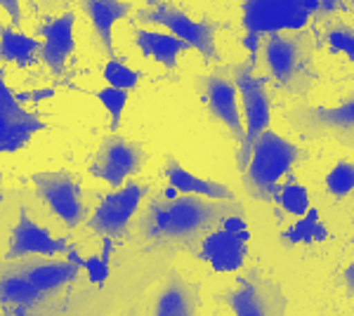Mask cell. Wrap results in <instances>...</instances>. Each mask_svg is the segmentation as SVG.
<instances>
[{"label":"cell","instance_id":"obj_1","mask_svg":"<svg viewBox=\"0 0 354 316\" xmlns=\"http://www.w3.org/2000/svg\"><path fill=\"white\" fill-rule=\"evenodd\" d=\"M175 250L147 248L137 262L123 267L106 286H93L83 290H50L41 302L19 316H113L116 309H125L137 297L145 295L153 281L163 279L170 269Z\"/></svg>","mask_w":354,"mask_h":316},{"label":"cell","instance_id":"obj_2","mask_svg":"<svg viewBox=\"0 0 354 316\" xmlns=\"http://www.w3.org/2000/svg\"><path fill=\"white\" fill-rule=\"evenodd\" d=\"M239 201H210L201 196H156L137 220V239L153 250L196 252L201 241L230 215H241Z\"/></svg>","mask_w":354,"mask_h":316},{"label":"cell","instance_id":"obj_3","mask_svg":"<svg viewBox=\"0 0 354 316\" xmlns=\"http://www.w3.org/2000/svg\"><path fill=\"white\" fill-rule=\"evenodd\" d=\"M314 50L317 43L307 28L267 36L262 43V57L270 71V80L283 93L305 100L319 83Z\"/></svg>","mask_w":354,"mask_h":316},{"label":"cell","instance_id":"obj_4","mask_svg":"<svg viewBox=\"0 0 354 316\" xmlns=\"http://www.w3.org/2000/svg\"><path fill=\"white\" fill-rule=\"evenodd\" d=\"M307 149L293 145L279 132L267 130L258 137L250 151V160L243 170V187L250 198L262 203H274V194L281 187V180L290 175L298 160H305Z\"/></svg>","mask_w":354,"mask_h":316},{"label":"cell","instance_id":"obj_5","mask_svg":"<svg viewBox=\"0 0 354 316\" xmlns=\"http://www.w3.org/2000/svg\"><path fill=\"white\" fill-rule=\"evenodd\" d=\"M232 80L239 90V102H241V111H243V128L245 137L243 142L236 147V168L239 172L245 170L250 160V151L253 145L258 142V137L262 132L270 130V120H272V95H270V78L258 76L255 66L248 62H236L234 66H230Z\"/></svg>","mask_w":354,"mask_h":316},{"label":"cell","instance_id":"obj_6","mask_svg":"<svg viewBox=\"0 0 354 316\" xmlns=\"http://www.w3.org/2000/svg\"><path fill=\"white\" fill-rule=\"evenodd\" d=\"M286 120L302 140H330L354 149V93L335 106L295 104L286 111Z\"/></svg>","mask_w":354,"mask_h":316},{"label":"cell","instance_id":"obj_7","mask_svg":"<svg viewBox=\"0 0 354 316\" xmlns=\"http://www.w3.org/2000/svg\"><path fill=\"white\" fill-rule=\"evenodd\" d=\"M215 300L227 304L234 316H286L288 297L274 279L260 269H245L236 277L234 288H225Z\"/></svg>","mask_w":354,"mask_h":316},{"label":"cell","instance_id":"obj_8","mask_svg":"<svg viewBox=\"0 0 354 316\" xmlns=\"http://www.w3.org/2000/svg\"><path fill=\"white\" fill-rule=\"evenodd\" d=\"M137 19L145 21V24H158L165 26L168 33H173L175 38L185 40L192 50L201 53L205 62H220L222 57L218 53V43H215V36H218L220 24L213 21L210 17H203V19H192L187 12H182L175 5L161 3L156 5H147L137 12Z\"/></svg>","mask_w":354,"mask_h":316},{"label":"cell","instance_id":"obj_9","mask_svg":"<svg viewBox=\"0 0 354 316\" xmlns=\"http://www.w3.org/2000/svg\"><path fill=\"white\" fill-rule=\"evenodd\" d=\"M31 185L38 196L50 208L53 215L64 222L66 229H76L85 222L88 208L83 203V182L76 172L68 170H45L33 172Z\"/></svg>","mask_w":354,"mask_h":316},{"label":"cell","instance_id":"obj_10","mask_svg":"<svg viewBox=\"0 0 354 316\" xmlns=\"http://www.w3.org/2000/svg\"><path fill=\"white\" fill-rule=\"evenodd\" d=\"M196 90L210 116L220 120L232 132L236 147L241 145L245 137V128L241 118V106H239V90L232 80L230 68L218 66L215 71L205 73V76H196Z\"/></svg>","mask_w":354,"mask_h":316},{"label":"cell","instance_id":"obj_11","mask_svg":"<svg viewBox=\"0 0 354 316\" xmlns=\"http://www.w3.org/2000/svg\"><path fill=\"white\" fill-rule=\"evenodd\" d=\"M149 194V187L137 185V182H125L118 189H113L111 194H106L100 201V205L95 208L93 215L88 217V229L100 236L109 239H123L130 229V222L140 210L142 201Z\"/></svg>","mask_w":354,"mask_h":316},{"label":"cell","instance_id":"obj_12","mask_svg":"<svg viewBox=\"0 0 354 316\" xmlns=\"http://www.w3.org/2000/svg\"><path fill=\"white\" fill-rule=\"evenodd\" d=\"M310 15L300 0H245L241 24L245 33H255L265 40L272 33L302 31Z\"/></svg>","mask_w":354,"mask_h":316},{"label":"cell","instance_id":"obj_13","mask_svg":"<svg viewBox=\"0 0 354 316\" xmlns=\"http://www.w3.org/2000/svg\"><path fill=\"white\" fill-rule=\"evenodd\" d=\"M145 149L140 142H133L128 137H121L118 132H111L102 142L100 151L90 163V175L106 182L111 189H118L128 182V177L137 175L145 165Z\"/></svg>","mask_w":354,"mask_h":316},{"label":"cell","instance_id":"obj_14","mask_svg":"<svg viewBox=\"0 0 354 316\" xmlns=\"http://www.w3.org/2000/svg\"><path fill=\"white\" fill-rule=\"evenodd\" d=\"M41 130H45L43 116L24 109L5 80V68H0V156L24 149Z\"/></svg>","mask_w":354,"mask_h":316},{"label":"cell","instance_id":"obj_15","mask_svg":"<svg viewBox=\"0 0 354 316\" xmlns=\"http://www.w3.org/2000/svg\"><path fill=\"white\" fill-rule=\"evenodd\" d=\"M68 248H71V243L66 239L53 236L50 229L33 222L28 210L21 208L19 220H17L12 234H10V245L8 252H5V260H19V257H28V255L57 257V255H66Z\"/></svg>","mask_w":354,"mask_h":316},{"label":"cell","instance_id":"obj_16","mask_svg":"<svg viewBox=\"0 0 354 316\" xmlns=\"http://www.w3.org/2000/svg\"><path fill=\"white\" fill-rule=\"evenodd\" d=\"M76 15L71 10H66L64 15L50 19L48 24L36 28V36L41 38V55L38 59L43 62L55 76H62L66 71V64L71 59V55L76 53Z\"/></svg>","mask_w":354,"mask_h":316},{"label":"cell","instance_id":"obj_17","mask_svg":"<svg viewBox=\"0 0 354 316\" xmlns=\"http://www.w3.org/2000/svg\"><path fill=\"white\" fill-rule=\"evenodd\" d=\"M201 286L185 279L177 269H168L151 302V316H198Z\"/></svg>","mask_w":354,"mask_h":316},{"label":"cell","instance_id":"obj_18","mask_svg":"<svg viewBox=\"0 0 354 316\" xmlns=\"http://www.w3.org/2000/svg\"><path fill=\"white\" fill-rule=\"evenodd\" d=\"M248 241H250V232L230 234L218 227L201 241L196 257L208 262L213 267V272L218 274L239 272L245 262V255H248Z\"/></svg>","mask_w":354,"mask_h":316},{"label":"cell","instance_id":"obj_19","mask_svg":"<svg viewBox=\"0 0 354 316\" xmlns=\"http://www.w3.org/2000/svg\"><path fill=\"white\" fill-rule=\"evenodd\" d=\"M19 277H24L28 284L36 286L38 290H59L64 286H71L78 281L81 269L66 260L57 257H43V255H28L19 260H8Z\"/></svg>","mask_w":354,"mask_h":316},{"label":"cell","instance_id":"obj_20","mask_svg":"<svg viewBox=\"0 0 354 316\" xmlns=\"http://www.w3.org/2000/svg\"><path fill=\"white\" fill-rule=\"evenodd\" d=\"M85 17L93 26V36L100 40L102 50L109 55V59L116 57L113 48V26L125 17L133 15V5L125 0H78Z\"/></svg>","mask_w":354,"mask_h":316},{"label":"cell","instance_id":"obj_21","mask_svg":"<svg viewBox=\"0 0 354 316\" xmlns=\"http://www.w3.org/2000/svg\"><path fill=\"white\" fill-rule=\"evenodd\" d=\"M163 175H165V180H168V187H173L177 194L201 196L210 201H234V192L230 187L194 175V172H189L187 168H182L180 160L175 156H165Z\"/></svg>","mask_w":354,"mask_h":316},{"label":"cell","instance_id":"obj_22","mask_svg":"<svg viewBox=\"0 0 354 316\" xmlns=\"http://www.w3.org/2000/svg\"><path fill=\"white\" fill-rule=\"evenodd\" d=\"M135 45L147 59L158 62L165 68H175L177 57L192 50L185 40L175 38L173 33H158L149 28H135Z\"/></svg>","mask_w":354,"mask_h":316},{"label":"cell","instance_id":"obj_23","mask_svg":"<svg viewBox=\"0 0 354 316\" xmlns=\"http://www.w3.org/2000/svg\"><path fill=\"white\" fill-rule=\"evenodd\" d=\"M41 38L15 31L12 26H0V62H12L19 66H31L41 55Z\"/></svg>","mask_w":354,"mask_h":316},{"label":"cell","instance_id":"obj_24","mask_svg":"<svg viewBox=\"0 0 354 316\" xmlns=\"http://www.w3.org/2000/svg\"><path fill=\"white\" fill-rule=\"evenodd\" d=\"M328 229L326 224L319 222V210L310 208L302 217L295 220L288 229L281 232V243L286 245H300V243H314V241H326Z\"/></svg>","mask_w":354,"mask_h":316},{"label":"cell","instance_id":"obj_25","mask_svg":"<svg viewBox=\"0 0 354 316\" xmlns=\"http://www.w3.org/2000/svg\"><path fill=\"white\" fill-rule=\"evenodd\" d=\"M324 40L330 53H342L354 66V26L342 21L340 17H328L324 24Z\"/></svg>","mask_w":354,"mask_h":316},{"label":"cell","instance_id":"obj_26","mask_svg":"<svg viewBox=\"0 0 354 316\" xmlns=\"http://www.w3.org/2000/svg\"><path fill=\"white\" fill-rule=\"evenodd\" d=\"M274 203L281 210H286L288 215L302 217L310 210V192L302 185H295L293 180H288L286 185H281L274 194Z\"/></svg>","mask_w":354,"mask_h":316},{"label":"cell","instance_id":"obj_27","mask_svg":"<svg viewBox=\"0 0 354 316\" xmlns=\"http://www.w3.org/2000/svg\"><path fill=\"white\" fill-rule=\"evenodd\" d=\"M128 90H121V88H111V85H106L104 90H100L97 93V100L102 102V106L106 109V113H109V128L111 132H118L121 128V118H123V111L125 106H128Z\"/></svg>","mask_w":354,"mask_h":316},{"label":"cell","instance_id":"obj_28","mask_svg":"<svg viewBox=\"0 0 354 316\" xmlns=\"http://www.w3.org/2000/svg\"><path fill=\"white\" fill-rule=\"evenodd\" d=\"M140 78H142V73L133 71V68L125 64L123 59H118V57L109 59L104 66V80L111 85V88H121V90L133 93L137 85H140Z\"/></svg>","mask_w":354,"mask_h":316},{"label":"cell","instance_id":"obj_29","mask_svg":"<svg viewBox=\"0 0 354 316\" xmlns=\"http://www.w3.org/2000/svg\"><path fill=\"white\" fill-rule=\"evenodd\" d=\"M326 189L335 198L350 196L354 192V163H350V160L335 163L326 175Z\"/></svg>","mask_w":354,"mask_h":316},{"label":"cell","instance_id":"obj_30","mask_svg":"<svg viewBox=\"0 0 354 316\" xmlns=\"http://www.w3.org/2000/svg\"><path fill=\"white\" fill-rule=\"evenodd\" d=\"M81 272L88 274V281L93 286H106L111 279V262L102 260V255H90L83 257Z\"/></svg>","mask_w":354,"mask_h":316},{"label":"cell","instance_id":"obj_31","mask_svg":"<svg viewBox=\"0 0 354 316\" xmlns=\"http://www.w3.org/2000/svg\"><path fill=\"white\" fill-rule=\"evenodd\" d=\"M345 5H347V0H322V8H319V12L314 15V21L322 24V21H326L328 17H333L338 10H347Z\"/></svg>","mask_w":354,"mask_h":316},{"label":"cell","instance_id":"obj_32","mask_svg":"<svg viewBox=\"0 0 354 316\" xmlns=\"http://www.w3.org/2000/svg\"><path fill=\"white\" fill-rule=\"evenodd\" d=\"M0 8L10 17L12 26H21V19H24V15H21V0H0Z\"/></svg>","mask_w":354,"mask_h":316},{"label":"cell","instance_id":"obj_33","mask_svg":"<svg viewBox=\"0 0 354 316\" xmlns=\"http://www.w3.org/2000/svg\"><path fill=\"white\" fill-rule=\"evenodd\" d=\"M220 229H225V232H230V234H241V232H248V224H245L241 215H230L220 222Z\"/></svg>","mask_w":354,"mask_h":316},{"label":"cell","instance_id":"obj_34","mask_svg":"<svg viewBox=\"0 0 354 316\" xmlns=\"http://www.w3.org/2000/svg\"><path fill=\"white\" fill-rule=\"evenodd\" d=\"M36 5V10L41 8L43 12H50V10H66L71 5V0H31Z\"/></svg>","mask_w":354,"mask_h":316},{"label":"cell","instance_id":"obj_35","mask_svg":"<svg viewBox=\"0 0 354 316\" xmlns=\"http://www.w3.org/2000/svg\"><path fill=\"white\" fill-rule=\"evenodd\" d=\"M342 281H345L347 297H354V262L345 269V272H342Z\"/></svg>","mask_w":354,"mask_h":316},{"label":"cell","instance_id":"obj_36","mask_svg":"<svg viewBox=\"0 0 354 316\" xmlns=\"http://www.w3.org/2000/svg\"><path fill=\"white\" fill-rule=\"evenodd\" d=\"M142 297H137V300L133 302V304H128L125 309H121V314L118 316H142Z\"/></svg>","mask_w":354,"mask_h":316},{"label":"cell","instance_id":"obj_37","mask_svg":"<svg viewBox=\"0 0 354 316\" xmlns=\"http://www.w3.org/2000/svg\"><path fill=\"white\" fill-rule=\"evenodd\" d=\"M300 3H302V10H305L310 17L317 15L319 8H322V0H300Z\"/></svg>","mask_w":354,"mask_h":316},{"label":"cell","instance_id":"obj_38","mask_svg":"<svg viewBox=\"0 0 354 316\" xmlns=\"http://www.w3.org/2000/svg\"><path fill=\"white\" fill-rule=\"evenodd\" d=\"M0 203H3V177H0Z\"/></svg>","mask_w":354,"mask_h":316},{"label":"cell","instance_id":"obj_39","mask_svg":"<svg viewBox=\"0 0 354 316\" xmlns=\"http://www.w3.org/2000/svg\"><path fill=\"white\" fill-rule=\"evenodd\" d=\"M156 3H161V0H147V5H156Z\"/></svg>","mask_w":354,"mask_h":316},{"label":"cell","instance_id":"obj_40","mask_svg":"<svg viewBox=\"0 0 354 316\" xmlns=\"http://www.w3.org/2000/svg\"><path fill=\"white\" fill-rule=\"evenodd\" d=\"M352 10H354V0H352Z\"/></svg>","mask_w":354,"mask_h":316},{"label":"cell","instance_id":"obj_41","mask_svg":"<svg viewBox=\"0 0 354 316\" xmlns=\"http://www.w3.org/2000/svg\"><path fill=\"white\" fill-rule=\"evenodd\" d=\"M352 222H354V212H352Z\"/></svg>","mask_w":354,"mask_h":316}]
</instances>
